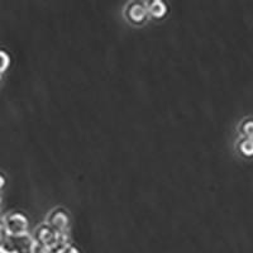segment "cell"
<instances>
[{
	"mask_svg": "<svg viewBox=\"0 0 253 253\" xmlns=\"http://www.w3.org/2000/svg\"><path fill=\"white\" fill-rule=\"evenodd\" d=\"M32 253H51V251L46 247L44 245L40 243L35 239V245H33V250H32Z\"/></svg>",
	"mask_w": 253,
	"mask_h": 253,
	"instance_id": "10",
	"label": "cell"
},
{
	"mask_svg": "<svg viewBox=\"0 0 253 253\" xmlns=\"http://www.w3.org/2000/svg\"><path fill=\"white\" fill-rule=\"evenodd\" d=\"M5 181H6L5 176H4V173L0 171V190L3 189V186L5 185Z\"/></svg>",
	"mask_w": 253,
	"mask_h": 253,
	"instance_id": "13",
	"label": "cell"
},
{
	"mask_svg": "<svg viewBox=\"0 0 253 253\" xmlns=\"http://www.w3.org/2000/svg\"><path fill=\"white\" fill-rule=\"evenodd\" d=\"M10 53L4 47H0V74H4L10 65Z\"/></svg>",
	"mask_w": 253,
	"mask_h": 253,
	"instance_id": "9",
	"label": "cell"
},
{
	"mask_svg": "<svg viewBox=\"0 0 253 253\" xmlns=\"http://www.w3.org/2000/svg\"><path fill=\"white\" fill-rule=\"evenodd\" d=\"M146 6L148 14L155 18H161L167 13V5L162 0H148L146 1Z\"/></svg>",
	"mask_w": 253,
	"mask_h": 253,
	"instance_id": "6",
	"label": "cell"
},
{
	"mask_svg": "<svg viewBox=\"0 0 253 253\" xmlns=\"http://www.w3.org/2000/svg\"><path fill=\"white\" fill-rule=\"evenodd\" d=\"M237 148L239 152L246 157H251L253 156V138L250 137H242L237 141Z\"/></svg>",
	"mask_w": 253,
	"mask_h": 253,
	"instance_id": "7",
	"label": "cell"
},
{
	"mask_svg": "<svg viewBox=\"0 0 253 253\" xmlns=\"http://www.w3.org/2000/svg\"><path fill=\"white\" fill-rule=\"evenodd\" d=\"M46 221L53 228V229H56L57 232H60V233L69 234L71 219H70L69 211H67L65 208H53V209L48 213V215H47Z\"/></svg>",
	"mask_w": 253,
	"mask_h": 253,
	"instance_id": "4",
	"label": "cell"
},
{
	"mask_svg": "<svg viewBox=\"0 0 253 253\" xmlns=\"http://www.w3.org/2000/svg\"><path fill=\"white\" fill-rule=\"evenodd\" d=\"M238 130L242 137H250L253 138V118H245L239 123Z\"/></svg>",
	"mask_w": 253,
	"mask_h": 253,
	"instance_id": "8",
	"label": "cell"
},
{
	"mask_svg": "<svg viewBox=\"0 0 253 253\" xmlns=\"http://www.w3.org/2000/svg\"><path fill=\"white\" fill-rule=\"evenodd\" d=\"M5 237H6V230H5V224H4V215L0 213V247H1V245H3Z\"/></svg>",
	"mask_w": 253,
	"mask_h": 253,
	"instance_id": "11",
	"label": "cell"
},
{
	"mask_svg": "<svg viewBox=\"0 0 253 253\" xmlns=\"http://www.w3.org/2000/svg\"><path fill=\"white\" fill-rule=\"evenodd\" d=\"M6 253H8V252H6Z\"/></svg>",
	"mask_w": 253,
	"mask_h": 253,
	"instance_id": "15",
	"label": "cell"
},
{
	"mask_svg": "<svg viewBox=\"0 0 253 253\" xmlns=\"http://www.w3.org/2000/svg\"><path fill=\"white\" fill-rule=\"evenodd\" d=\"M4 224L8 236H19L28 233L29 220L26 214L19 210H12L4 215Z\"/></svg>",
	"mask_w": 253,
	"mask_h": 253,
	"instance_id": "3",
	"label": "cell"
},
{
	"mask_svg": "<svg viewBox=\"0 0 253 253\" xmlns=\"http://www.w3.org/2000/svg\"><path fill=\"white\" fill-rule=\"evenodd\" d=\"M33 237H35L36 241L46 246L51 251V253H61L70 245L69 234L60 233L56 229H53L47 221L41 223L36 228Z\"/></svg>",
	"mask_w": 253,
	"mask_h": 253,
	"instance_id": "1",
	"label": "cell"
},
{
	"mask_svg": "<svg viewBox=\"0 0 253 253\" xmlns=\"http://www.w3.org/2000/svg\"><path fill=\"white\" fill-rule=\"evenodd\" d=\"M33 245H35V237L29 233L19 234V236L6 234L0 248L8 253H32Z\"/></svg>",
	"mask_w": 253,
	"mask_h": 253,
	"instance_id": "2",
	"label": "cell"
},
{
	"mask_svg": "<svg viewBox=\"0 0 253 253\" xmlns=\"http://www.w3.org/2000/svg\"><path fill=\"white\" fill-rule=\"evenodd\" d=\"M1 76H3V74H0V80H1Z\"/></svg>",
	"mask_w": 253,
	"mask_h": 253,
	"instance_id": "14",
	"label": "cell"
},
{
	"mask_svg": "<svg viewBox=\"0 0 253 253\" xmlns=\"http://www.w3.org/2000/svg\"><path fill=\"white\" fill-rule=\"evenodd\" d=\"M61 253H81V252H80V250L76 247V246H74L70 243V245L67 246V247L65 248V250H63Z\"/></svg>",
	"mask_w": 253,
	"mask_h": 253,
	"instance_id": "12",
	"label": "cell"
},
{
	"mask_svg": "<svg viewBox=\"0 0 253 253\" xmlns=\"http://www.w3.org/2000/svg\"><path fill=\"white\" fill-rule=\"evenodd\" d=\"M124 15L130 23L133 24H142L146 20L147 15H148V10H147L146 1H130L124 8Z\"/></svg>",
	"mask_w": 253,
	"mask_h": 253,
	"instance_id": "5",
	"label": "cell"
}]
</instances>
